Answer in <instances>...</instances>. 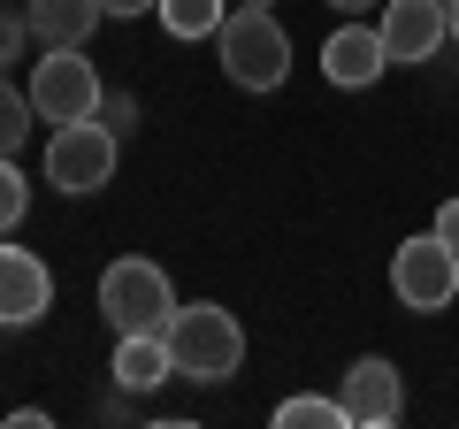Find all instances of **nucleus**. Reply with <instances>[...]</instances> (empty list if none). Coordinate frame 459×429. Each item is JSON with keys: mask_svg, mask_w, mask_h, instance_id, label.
<instances>
[{"mask_svg": "<svg viewBox=\"0 0 459 429\" xmlns=\"http://www.w3.org/2000/svg\"><path fill=\"white\" fill-rule=\"evenodd\" d=\"M161 337H169L177 376H192V383H230L238 368H246V330H238V314L214 307V299L177 307V322H169Z\"/></svg>", "mask_w": 459, "mask_h": 429, "instance_id": "1", "label": "nucleus"}, {"mask_svg": "<svg viewBox=\"0 0 459 429\" xmlns=\"http://www.w3.org/2000/svg\"><path fill=\"white\" fill-rule=\"evenodd\" d=\"M214 54H222L230 84H246V92H276V84L291 77V31H283L268 8H246V0L222 16Z\"/></svg>", "mask_w": 459, "mask_h": 429, "instance_id": "2", "label": "nucleus"}, {"mask_svg": "<svg viewBox=\"0 0 459 429\" xmlns=\"http://www.w3.org/2000/svg\"><path fill=\"white\" fill-rule=\"evenodd\" d=\"M100 314L115 322V337H138V330L161 337L169 322H177V284H169L161 261L123 253V261H108V276H100Z\"/></svg>", "mask_w": 459, "mask_h": 429, "instance_id": "3", "label": "nucleus"}, {"mask_svg": "<svg viewBox=\"0 0 459 429\" xmlns=\"http://www.w3.org/2000/svg\"><path fill=\"white\" fill-rule=\"evenodd\" d=\"M115 162H123V138H115L100 116H84V123H54V146H47V184H54V192H69V199L108 192Z\"/></svg>", "mask_w": 459, "mask_h": 429, "instance_id": "4", "label": "nucleus"}, {"mask_svg": "<svg viewBox=\"0 0 459 429\" xmlns=\"http://www.w3.org/2000/svg\"><path fill=\"white\" fill-rule=\"evenodd\" d=\"M391 292H398V307H413V314H444L459 299V253L444 246L437 231L406 238V246L391 253Z\"/></svg>", "mask_w": 459, "mask_h": 429, "instance_id": "5", "label": "nucleus"}, {"mask_svg": "<svg viewBox=\"0 0 459 429\" xmlns=\"http://www.w3.org/2000/svg\"><path fill=\"white\" fill-rule=\"evenodd\" d=\"M100 100H108V84L84 62V47H47V62L31 69V108L39 116L47 123H84V116H100Z\"/></svg>", "mask_w": 459, "mask_h": 429, "instance_id": "6", "label": "nucleus"}, {"mask_svg": "<svg viewBox=\"0 0 459 429\" xmlns=\"http://www.w3.org/2000/svg\"><path fill=\"white\" fill-rule=\"evenodd\" d=\"M344 422L352 429H391L398 414H406V383H398V368L383 361V353H368V361L344 368Z\"/></svg>", "mask_w": 459, "mask_h": 429, "instance_id": "7", "label": "nucleus"}, {"mask_svg": "<svg viewBox=\"0 0 459 429\" xmlns=\"http://www.w3.org/2000/svg\"><path fill=\"white\" fill-rule=\"evenodd\" d=\"M376 31L391 62H437L444 39H452V16H444V0H391Z\"/></svg>", "mask_w": 459, "mask_h": 429, "instance_id": "8", "label": "nucleus"}, {"mask_svg": "<svg viewBox=\"0 0 459 429\" xmlns=\"http://www.w3.org/2000/svg\"><path fill=\"white\" fill-rule=\"evenodd\" d=\"M54 307V268L23 246H0V330H31Z\"/></svg>", "mask_w": 459, "mask_h": 429, "instance_id": "9", "label": "nucleus"}, {"mask_svg": "<svg viewBox=\"0 0 459 429\" xmlns=\"http://www.w3.org/2000/svg\"><path fill=\"white\" fill-rule=\"evenodd\" d=\"M383 69H391V54H383V31L376 23H337L322 47V77L337 84V92H360V84H376Z\"/></svg>", "mask_w": 459, "mask_h": 429, "instance_id": "10", "label": "nucleus"}, {"mask_svg": "<svg viewBox=\"0 0 459 429\" xmlns=\"http://www.w3.org/2000/svg\"><path fill=\"white\" fill-rule=\"evenodd\" d=\"M23 23H31L39 47H84L108 16H100V0H31V8H23Z\"/></svg>", "mask_w": 459, "mask_h": 429, "instance_id": "11", "label": "nucleus"}, {"mask_svg": "<svg viewBox=\"0 0 459 429\" xmlns=\"http://www.w3.org/2000/svg\"><path fill=\"white\" fill-rule=\"evenodd\" d=\"M123 391H161L169 376H177V361H169V337L138 330V337H115V368H108Z\"/></svg>", "mask_w": 459, "mask_h": 429, "instance_id": "12", "label": "nucleus"}, {"mask_svg": "<svg viewBox=\"0 0 459 429\" xmlns=\"http://www.w3.org/2000/svg\"><path fill=\"white\" fill-rule=\"evenodd\" d=\"M153 16H161L169 39H214V31H222V16H230V0H161Z\"/></svg>", "mask_w": 459, "mask_h": 429, "instance_id": "13", "label": "nucleus"}, {"mask_svg": "<svg viewBox=\"0 0 459 429\" xmlns=\"http://www.w3.org/2000/svg\"><path fill=\"white\" fill-rule=\"evenodd\" d=\"M337 422H344V398H322V391L276 407V429H337Z\"/></svg>", "mask_w": 459, "mask_h": 429, "instance_id": "14", "label": "nucleus"}, {"mask_svg": "<svg viewBox=\"0 0 459 429\" xmlns=\"http://www.w3.org/2000/svg\"><path fill=\"white\" fill-rule=\"evenodd\" d=\"M31 92H16V84L0 77V153H23V138H31Z\"/></svg>", "mask_w": 459, "mask_h": 429, "instance_id": "15", "label": "nucleus"}, {"mask_svg": "<svg viewBox=\"0 0 459 429\" xmlns=\"http://www.w3.org/2000/svg\"><path fill=\"white\" fill-rule=\"evenodd\" d=\"M23 207H31V184H23L16 153H0V231H16V223H23Z\"/></svg>", "mask_w": 459, "mask_h": 429, "instance_id": "16", "label": "nucleus"}, {"mask_svg": "<svg viewBox=\"0 0 459 429\" xmlns=\"http://www.w3.org/2000/svg\"><path fill=\"white\" fill-rule=\"evenodd\" d=\"M100 123H108L115 138H123V131H138V100H131V92H108V100H100Z\"/></svg>", "mask_w": 459, "mask_h": 429, "instance_id": "17", "label": "nucleus"}, {"mask_svg": "<svg viewBox=\"0 0 459 429\" xmlns=\"http://www.w3.org/2000/svg\"><path fill=\"white\" fill-rule=\"evenodd\" d=\"M23 39H31V23H16V16H0V69L16 62V47H23Z\"/></svg>", "mask_w": 459, "mask_h": 429, "instance_id": "18", "label": "nucleus"}, {"mask_svg": "<svg viewBox=\"0 0 459 429\" xmlns=\"http://www.w3.org/2000/svg\"><path fill=\"white\" fill-rule=\"evenodd\" d=\"M437 238L459 253V199H444V207H437Z\"/></svg>", "mask_w": 459, "mask_h": 429, "instance_id": "19", "label": "nucleus"}, {"mask_svg": "<svg viewBox=\"0 0 459 429\" xmlns=\"http://www.w3.org/2000/svg\"><path fill=\"white\" fill-rule=\"evenodd\" d=\"M161 0H100V16H153Z\"/></svg>", "mask_w": 459, "mask_h": 429, "instance_id": "20", "label": "nucleus"}, {"mask_svg": "<svg viewBox=\"0 0 459 429\" xmlns=\"http://www.w3.org/2000/svg\"><path fill=\"white\" fill-rule=\"evenodd\" d=\"M444 16H452V39H459V0H444Z\"/></svg>", "mask_w": 459, "mask_h": 429, "instance_id": "21", "label": "nucleus"}, {"mask_svg": "<svg viewBox=\"0 0 459 429\" xmlns=\"http://www.w3.org/2000/svg\"><path fill=\"white\" fill-rule=\"evenodd\" d=\"M329 8H376V0H329Z\"/></svg>", "mask_w": 459, "mask_h": 429, "instance_id": "22", "label": "nucleus"}, {"mask_svg": "<svg viewBox=\"0 0 459 429\" xmlns=\"http://www.w3.org/2000/svg\"><path fill=\"white\" fill-rule=\"evenodd\" d=\"M246 8H276V0H246Z\"/></svg>", "mask_w": 459, "mask_h": 429, "instance_id": "23", "label": "nucleus"}]
</instances>
